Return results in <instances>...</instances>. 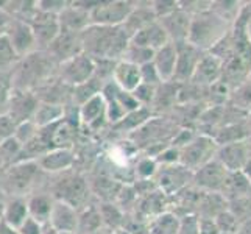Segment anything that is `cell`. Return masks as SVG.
<instances>
[{
  "label": "cell",
  "mask_w": 251,
  "mask_h": 234,
  "mask_svg": "<svg viewBox=\"0 0 251 234\" xmlns=\"http://www.w3.org/2000/svg\"><path fill=\"white\" fill-rule=\"evenodd\" d=\"M31 27L33 36L36 39L38 50H47V47L55 41V38L59 34L61 28H59L58 16L49 14L41 11L38 8V13L34 14L33 19L28 22Z\"/></svg>",
  "instance_id": "14"
},
{
  "label": "cell",
  "mask_w": 251,
  "mask_h": 234,
  "mask_svg": "<svg viewBox=\"0 0 251 234\" xmlns=\"http://www.w3.org/2000/svg\"><path fill=\"white\" fill-rule=\"evenodd\" d=\"M80 127L91 133H97L108 125L106 119V103L103 95L99 94L89 99L81 106H78Z\"/></svg>",
  "instance_id": "13"
},
{
  "label": "cell",
  "mask_w": 251,
  "mask_h": 234,
  "mask_svg": "<svg viewBox=\"0 0 251 234\" xmlns=\"http://www.w3.org/2000/svg\"><path fill=\"white\" fill-rule=\"evenodd\" d=\"M242 5H244L242 2H212L211 10L217 16H220L223 21L232 25L242 10Z\"/></svg>",
  "instance_id": "38"
},
{
  "label": "cell",
  "mask_w": 251,
  "mask_h": 234,
  "mask_svg": "<svg viewBox=\"0 0 251 234\" xmlns=\"http://www.w3.org/2000/svg\"><path fill=\"white\" fill-rule=\"evenodd\" d=\"M47 52L51 58L59 64L67 61L76 55L83 53L81 50V33H72V31H59L55 41L47 47Z\"/></svg>",
  "instance_id": "18"
},
{
  "label": "cell",
  "mask_w": 251,
  "mask_h": 234,
  "mask_svg": "<svg viewBox=\"0 0 251 234\" xmlns=\"http://www.w3.org/2000/svg\"><path fill=\"white\" fill-rule=\"evenodd\" d=\"M8 167V164H6V161H5V158L2 156V153H0V175L3 173V170Z\"/></svg>",
  "instance_id": "56"
},
{
  "label": "cell",
  "mask_w": 251,
  "mask_h": 234,
  "mask_svg": "<svg viewBox=\"0 0 251 234\" xmlns=\"http://www.w3.org/2000/svg\"><path fill=\"white\" fill-rule=\"evenodd\" d=\"M38 105H39V99L34 92L11 89L10 99H8V106H6V116L16 125H19L22 122H27V120H33Z\"/></svg>",
  "instance_id": "12"
},
{
  "label": "cell",
  "mask_w": 251,
  "mask_h": 234,
  "mask_svg": "<svg viewBox=\"0 0 251 234\" xmlns=\"http://www.w3.org/2000/svg\"><path fill=\"white\" fill-rule=\"evenodd\" d=\"M139 69H141V80H142V83L154 86V88H158V86L162 83L159 75H158V72H156V69H154V66H153V63H147V64L141 66Z\"/></svg>",
  "instance_id": "45"
},
{
  "label": "cell",
  "mask_w": 251,
  "mask_h": 234,
  "mask_svg": "<svg viewBox=\"0 0 251 234\" xmlns=\"http://www.w3.org/2000/svg\"><path fill=\"white\" fill-rule=\"evenodd\" d=\"M99 209L101 215L103 228L108 230L109 233L120 230L125 223V212L114 202H101L99 203Z\"/></svg>",
  "instance_id": "33"
},
{
  "label": "cell",
  "mask_w": 251,
  "mask_h": 234,
  "mask_svg": "<svg viewBox=\"0 0 251 234\" xmlns=\"http://www.w3.org/2000/svg\"><path fill=\"white\" fill-rule=\"evenodd\" d=\"M5 202H6V197L0 192V223L3 222V208H5Z\"/></svg>",
  "instance_id": "54"
},
{
  "label": "cell",
  "mask_w": 251,
  "mask_h": 234,
  "mask_svg": "<svg viewBox=\"0 0 251 234\" xmlns=\"http://www.w3.org/2000/svg\"><path fill=\"white\" fill-rule=\"evenodd\" d=\"M67 3L69 2H63V0H58V2H53V0H51V2H50V0H39L38 8L41 11H44V13L58 16L67 6Z\"/></svg>",
  "instance_id": "48"
},
{
  "label": "cell",
  "mask_w": 251,
  "mask_h": 234,
  "mask_svg": "<svg viewBox=\"0 0 251 234\" xmlns=\"http://www.w3.org/2000/svg\"><path fill=\"white\" fill-rule=\"evenodd\" d=\"M19 234H44V225H41L34 219L28 217L19 228H17Z\"/></svg>",
  "instance_id": "49"
},
{
  "label": "cell",
  "mask_w": 251,
  "mask_h": 234,
  "mask_svg": "<svg viewBox=\"0 0 251 234\" xmlns=\"http://www.w3.org/2000/svg\"><path fill=\"white\" fill-rule=\"evenodd\" d=\"M159 169V164L156 162V159L151 158V156H141L139 159L134 164V178L136 181H145V180H154Z\"/></svg>",
  "instance_id": "35"
},
{
  "label": "cell",
  "mask_w": 251,
  "mask_h": 234,
  "mask_svg": "<svg viewBox=\"0 0 251 234\" xmlns=\"http://www.w3.org/2000/svg\"><path fill=\"white\" fill-rule=\"evenodd\" d=\"M11 84H10V72L0 71V116L6 114L8 99H10Z\"/></svg>",
  "instance_id": "44"
},
{
  "label": "cell",
  "mask_w": 251,
  "mask_h": 234,
  "mask_svg": "<svg viewBox=\"0 0 251 234\" xmlns=\"http://www.w3.org/2000/svg\"><path fill=\"white\" fill-rule=\"evenodd\" d=\"M112 83L125 92H133L142 83L139 66L120 59L116 63L114 72H112Z\"/></svg>",
  "instance_id": "26"
},
{
  "label": "cell",
  "mask_w": 251,
  "mask_h": 234,
  "mask_svg": "<svg viewBox=\"0 0 251 234\" xmlns=\"http://www.w3.org/2000/svg\"><path fill=\"white\" fill-rule=\"evenodd\" d=\"M154 21H156V16L153 13L151 2H136L133 11L126 17L122 28L128 34V38L131 39L137 31L153 24Z\"/></svg>",
  "instance_id": "24"
},
{
  "label": "cell",
  "mask_w": 251,
  "mask_h": 234,
  "mask_svg": "<svg viewBox=\"0 0 251 234\" xmlns=\"http://www.w3.org/2000/svg\"><path fill=\"white\" fill-rule=\"evenodd\" d=\"M41 170L47 175H58V173L75 169L76 156L72 149H56L44 153L36 159Z\"/></svg>",
  "instance_id": "16"
},
{
  "label": "cell",
  "mask_w": 251,
  "mask_h": 234,
  "mask_svg": "<svg viewBox=\"0 0 251 234\" xmlns=\"http://www.w3.org/2000/svg\"><path fill=\"white\" fill-rule=\"evenodd\" d=\"M64 119V106L56 105V103H49V102H39L38 109L34 112L33 122L39 128L50 127L56 122Z\"/></svg>",
  "instance_id": "31"
},
{
  "label": "cell",
  "mask_w": 251,
  "mask_h": 234,
  "mask_svg": "<svg viewBox=\"0 0 251 234\" xmlns=\"http://www.w3.org/2000/svg\"><path fill=\"white\" fill-rule=\"evenodd\" d=\"M176 46V67H175V75H173V83L176 84H184L192 80L194 72L200 63L201 56L204 52L195 49L190 46L189 42H183V44H175Z\"/></svg>",
  "instance_id": "15"
},
{
  "label": "cell",
  "mask_w": 251,
  "mask_h": 234,
  "mask_svg": "<svg viewBox=\"0 0 251 234\" xmlns=\"http://www.w3.org/2000/svg\"><path fill=\"white\" fill-rule=\"evenodd\" d=\"M0 234H19V231L10 227V225H6L5 222H2L0 223Z\"/></svg>",
  "instance_id": "52"
},
{
  "label": "cell",
  "mask_w": 251,
  "mask_h": 234,
  "mask_svg": "<svg viewBox=\"0 0 251 234\" xmlns=\"http://www.w3.org/2000/svg\"><path fill=\"white\" fill-rule=\"evenodd\" d=\"M176 56L178 52H176V46L173 42H169V44L154 52L151 63L154 69H156L162 83L173 81V75H175V67H176Z\"/></svg>",
  "instance_id": "23"
},
{
  "label": "cell",
  "mask_w": 251,
  "mask_h": 234,
  "mask_svg": "<svg viewBox=\"0 0 251 234\" xmlns=\"http://www.w3.org/2000/svg\"><path fill=\"white\" fill-rule=\"evenodd\" d=\"M179 217L172 211H166L149 222V234H178Z\"/></svg>",
  "instance_id": "34"
},
{
  "label": "cell",
  "mask_w": 251,
  "mask_h": 234,
  "mask_svg": "<svg viewBox=\"0 0 251 234\" xmlns=\"http://www.w3.org/2000/svg\"><path fill=\"white\" fill-rule=\"evenodd\" d=\"M250 194H251V186L245 180V177L242 175V172H229L226 181H225L222 195L229 202L234 200V198L250 195Z\"/></svg>",
  "instance_id": "32"
},
{
  "label": "cell",
  "mask_w": 251,
  "mask_h": 234,
  "mask_svg": "<svg viewBox=\"0 0 251 234\" xmlns=\"http://www.w3.org/2000/svg\"><path fill=\"white\" fill-rule=\"evenodd\" d=\"M6 38L10 41L13 50L16 52V55L19 56V59L38 50L36 39H34L31 27L27 22L13 19L11 27L6 33Z\"/></svg>",
  "instance_id": "17"
},
{
  "label": "cell",
  "mask_w": 251,
  "mask_h": 234,
  "mask_svg": "<svg viewBox=\"0 0 251 234\" xmlns=\"http://www.w3.org/2000/svg\"><path fill=\"white\" fill-rule=\"evenodd\" d=\"M150 119H153V109L147 108V106H141V108H137L136 111L128 112V114L122 120H120V122L111 125V128L114 130L116 133L128 131L129 134H131V133L136 131V130H139L142 125H145Z\"/></svg>",
  "instance_id": "29"
},
{
  "label": "cell",
  "mask_w": 251,
  "mask_h": 234,
  "mask_svg": "<svg viewBox=\"0 0 251 234\" xmlns=\"http://www.w3.org/2000/svg\"><path fill=\"white\" fill-rule=\"evenodd\" d=\"M136 2L129 0H109L99 2V5L89 13L91 25H106V27H122L129 13L133 11Z\"/></svg>",
  "instance_id": "8"
},
{
  "label": "cell",
  "mask_w": 251,
  "mask_h": 234,
  "mask_svg": "<svg viewBox=\"0 0 251 234\" xmlns=\"http://www.w3.org/2000/svg\"><path fill=\"white\" fill-rule=\"evenodd\" d=\"M47 225L58 231L78 234V211L66 203L55 200Z\"/></svg>",
  "instance_id": "21"
},
{
  "label": "cell",
  "mask_w": 251,
  "mask_h": 234,
  "mask_svg": "<svg viewBox=\"0 0 251 234\" xmlns=\"http://www.w3.org/2000/svg\"><path fill=\"white\" fill-rule=\"evenodd\" d=\"M239 234H242V233H239Z\"/></svg>",
  "instance_id": "60"
},
{
  "label": "cell",
  "mask_w": 251,
  "mask_h": 234,
  "mask_svg": "<svg viewBox=\"0 0 251 234\" xmlns=\"http://www.w3.org/2000/svg\"><path fill=\"white\" fill-rule=\"evenodd\" d=\"M220 77H222V61L206 52L195 69L192 80L189 83H194L197 86H200V88H211L212 84L220 81Z\"/></svg>",
  "instance_id": "20"
},
{
  "label": "cell",
  "mask_w": 251,
  "mask_h": 234,
  "mask_svg": "<svg viewBox=\"0 0 251 234\" xmlns=\"http://www.w3.org/2000/svg\"><path fill=\"white\" fill-rule=\"evenodd\" d=\"M50 175L44 173L36 161H22L8 166L0 175V192L6 198L30 197L49 186Z\"/></svg>",
  "instance_id": "3"
},
{
  "label": "cell",
  "mask_w": 251,
  "mask_h": 234,
  "mask_svg": "<svg viewBox=\"0 0 251 234\" xmlns=\"http://www.w3.org/2000/svg\"><path fill=\"white\" fill-rule=\"evenodd\" d=\"M220 234H223V233H220Z\"/></svg>",
  "instance_id": "59"
},
{
  "label": "cell",
  "mask_w": 251,
  "mask_h": 234,
  "mask_svg": "<svg viewBox=\"0 0 251 234\" xmlns=\"http://www.w3.org/2000/svg\"><path fill=\"white\" fill-rule=\"evenodd\" d=\"M214 220H215V225H217V228H219V233H223V234H239L240 233L242 225L237 220L236 215L232 214L229 209L222 211Z\"/></svg>",
  "instance_id": "40"
},
{
  "label": "cell",
  "mask_w": 251,
  "mask_h": 234,
  "mask_svg": "<svg viewBox=\"0 0 251 234\" xmlns=\"http://www.w3.org/2000/svg\"><path fill=\"white\" fill-rule=\"evenodd\" d=\"M219 145L209 134H197L194 139L179 149V164L187 170L195 172L215 158Z\"/></svg>",
  "instance_id": "6"
},
{
  "label": "cell",
  "mask_w": 251,
  "mask_h": 234,
  "mask_svg": "<svg viewBox=\"0 0 251 234\" xmlns=\"http://www.w3.org/2000/svg\"><path fill=\"white\" fill-rule=\"evenodd\" d=\"M3 5L5 2H0V38L6 36V33L10 30L11 22H13V16L6 10H3Z\"/></svg>",
  "instance_id": "50"
},
{
  "label": "cell",
  "mask_w": 251,
  "mask_h": 234,
  "mask_svg": "<svg viewBox=\"0 0 251 234\" xmlns=\"http://www.w3.org/2000/svg\"><path fill=\"white\" fill-rule=\"evenodd\" d=\"M129 44V38L122 27L89 25L81 31V50L84 55L99 59L120 61Z\"/></svg>",
  "instance_id": "2"
},
{
  "label": "cell",
  "mask_w": 251,
  "mask_h": 234,
  "mask_svg": "<svg viewBox=\"0 0 251 234\" xmlns=\"http://www.w3.org/2000/svg\"><path fill=\"white\" fill-rule=\"evenodd\" d=\"M190 19L192 17L184 13L181 8H178L175 13L162 17V19H158V22L161 24L164 31H166L170 42H173V44H183V42H187Z\"/></svg>",
  "instance_id": "19"
},
{
  "label": "cell",
  "mask_w": 251,
  "mask_h": 234,
  "mask_svg": "<svg viewBox=\"0 0 251 234\" xmlns=\"http://www.w3.org/2000/svg\"><path fill=\"white\" fill-rule=\"evenodd\" d=\"M242 172V175L245 177V180L250 183V186H251V159L245 164V167L240 170Z\"/></svg>",
  "instance_id": "53"
},
{
  "label": "cell",
  "mask_w": 251,
  "mask_h": 234,
  "mask_svg": "<svg viewBox=\"0 0 251 234\" xmlns=\"http://www.w3.org/2000/svg\"><path fill=\"white\" fill-rule=\"evenodd\" d=\"M53 203H55V198L51 197L47 190H41V192L31 194L30 197H27L28 217L34 219L41 225H47Z\"/></svg>",
  "instance_id": "27"
},
{
  "label": "cell",
  "mask_w": 251,
  "mask_h": 234,
  "mask_svg": "<svg viewBox=\"0 0 251 234\" xmlns=\"http://www.w3.org/2000/svg\"><path fill=\"white\" fill-rule=\"evenodd\" d=\"M28 219V206L25 197H11L6 198L3 208V222L13 228H19Z\"/></svg>",
  "instance_id": "28"
},
{
  "label": "cell",
  "mask_w": 251,
  "mask_h": 234,
  "mask_svg": "<svg viewBox=\"0 0 251 234\" xmlns=\"http://www.w3.org/2000/svg\"><path fill=\"white\" fill-rule=\"evenodd\" d=\"M198 234H220L214 219H198Z\"/></svg>",
  "instance_id": "51"
},
{
  "label": "cell",
  "mask_w": 251,
  "mask_h": 234,
  "mask_svg": "<svg viewBox=\"0 0 251 234\" xmlns=\"http://www.w3.org/2000/svg\"><path fill=\"white\" fill-rule=\"evenodd\" d=\"M17 61H19V56L13 50L10 41L6 36H2L0 38V71L11 72V69Z\"/></svg>",
  "instance_id": "41"
},
{
  "label": "cell",
  "mask_w": 251,
  "mask_h": 234,
  "mask_svg": "<svg viewBox=\"0 0 251 234\" xmlns=\"http://www.w3.org/2000/svg\"><path fill=\"white\" fill-rule=\"evenodd\" d=\"M156 89L158 88H154V86L141 83L131 94H133V97L137 100V103H139L141 106L151 108L153 100H154V95H156Z\"/></svg>",
  "instance_id": "43"
},
{
  "label": "cell",
  "mask_w": 251,
  "mask_h": 234,
  "mask_svg": "<svg viewBox=\"0 0 251 234\" xmlns=\"http://www.w3.org/2000/svg\"><path fill=\"white\" fill-rule=\"evenodd\" d=\"M103 230L99 203H89L78 211V234H92Z\"/></svg>",
  "instance_id": "30"
},
{
  "label": "cell",
  "mask_w": 251,
  "mask_h": 234,
  "mask_svg": "<svg viewBox=\"0 0 251 234\" xmlns=\"http://www.w3.org/2000/svg\"><path fill=\"white\" fill-rule=\"evenodd\" d=\"M38 133H39V127L34 124L33 120H27V122H22L19 125H16L13 137L22 147H25L27 144H30L31 141L36 139Z\"/></svg>",
  "instance_id": "42"
},
{
  "label": "cell",
  "mask_w": 251,
  "mask_h": 234,
  "mask_svg": "<svg viewBox=\"0 0 251 234\" xmlns=\"http://www.w3.org/2000/svg\"><path fill=\"white\" fill-rule=\"evenodd\" d=\"M151 8H153L154 16H156V21H158L172 13H175L179 8V5H178V2H166V0L161 2L159 0V2H151Z\"/></svg>",
  "instance_id": "46"
},
{
  "label": "cell",
  "mask_w": 251,
  "mask_h": 234,
  "mask_svg": "<svg viewBox=\"0 0 251 234\" xmlns=\"http://www.w3.org/2000/svg\"><path fill=\"white\" fill-rule=\"evenodd\" d=\"M228 209L236 215L240 225L251 219V194L228 202Z\"/></svg>",
  "instance_id": "39"
},
{
  "label": "cell",
  "mask_w": 251,
  "mask_h": 234,
  "mask_svg": "<svg viewBox=\"0 0 251 234\" xmlns=\"http://www.w3.org/2000/svg\"><path fill=\"white\" fill-rule=\"evenodd\" d=\"M47 192L56 202L66 203L74 209L81 211L89 203H92V192L88 181V175L78 169H71L67 172L51 175L49 180Z\"/></svg>",
  "instance_id": "4"
},
{
  "label": "cell",
  "mask_w": 251,
  "mask_h": 234,
  "mask_svg": "<svg viewBox=\"0 0 251 234\" xmlns=\"http://www.w3.org/2000/svg\"><path fill=\"white\" fill-rule=\"evenodd\" d=\"M58 22L61 31L81 33L91 25V17L88 11L76 5V2H69L64 10L58 14Z\"/></svg>",
  "instance_id": "22"
},
{
  "label": "cell",
  "mask_w": 251,
  "mask_h": 234,
  "mask_svg": "<svg viewBox=\"0 0 251 234\" xmlns=\"http://www.w3.org/2000/svg\"><path fill=\"white\" fill-rule=\"evenodd\" d=\"M154 183L158 189L166 195H176L183 189L192 183V172L187 170L181 164H173V166H159Z\"/></svg>",
  "instance_id": "10"
},
{
  "label": "cell",
  "mask_w": 251,
  "mask_h": 234,
  "mask_svg": "<svg viewBox=\"0 0 251 234\" xmlns=\"http://www.w3.org/2000/svg\"><path fill=\"white\" fill-rule=\"evenodd\" d=\"M58 63L47 50H36L21 58L10 72L13 91L38 92L56 78Z\"/></svg>",
  "instance_id": "1"
},
{
  "label": "cell",
  "mask_w": 251,
  "mask_h": 234,
  "mask_svg": "<svg viewBox=\"0 0 251 234\" xmlns=\"http://www.w3.org/2000/svg\"><path fill=\"white\" fill-rule=\"evenodd\" d=\"M247 127H248V130H250V134H251V112L248 114V119H247Z\"/></svg>",
  "instance_id": "57"
},
{
  "label": "cell",
  "mask_w": 251,
  "mask_h": 234,
  "mask_svg": "<svg viewBox=\"0 0 251 234\" xmlns=\"http://www.w3.org/2000/svg\"><path fill=\"white\" fill-rule=\"evenodd\" d=\"M153 56H154V50L151 49H147V47H141V46H136L129 42L125 53L122 56L124 61L126 63H131L134 66H144L147 63H151L153 61Z\"/></svg>",
  "instance_id": "36"
},
{
  "label": "cell",
  "mask_w": 251,
  "mask_h": 234,
  "mask_svg": "<svg viewBox=\"0 0 251 234\" xmlns=\"http://www.w3.org/2000/svg\"><path fill=\"white\" fill-rule=\"evenodd\" d=\"M129 42L156 52L158 49L169 44L170 41H169V36L166 34V31H164V28L161 27V24L158 21H154L153 24L147 25V27L137 31L134 36L129 39Z\"/></svg>",
  "instance_id": "25"
},
{
  "label": "cell",
  "mask_w": 251,
  "mask_h": 234,
  "mask_svg": "<svg viewBox=\"0 0 251 234\" xmlns=\"http://www.w3.org/2000/svg\"><path fill=\"white\" fill-rule=\"evenodd\" d=\"M228 173L229 172L214 158L200 169L192 172V184L195 186V189L201 190V192L222 194Z\"/></svg>",
  "instance_id": "9"
},
{
  "label": "cell",
  "mask_w": 251,
  "mask_h": 234,
  "mask_svg": "<svg viewBox=\"0 0 251 234\" xmlns=\"http://www.w3.org/2000/svg\"><path fill=\"white\" fill-rule=\"evenodd\" d=\"M95 72V61L88 55L80 53L67 61L58 64L56 78L69 88H76L86 81H89Z\"/></svg>",
  "instance_id": "7"
},
{
  "label": "cell",
  "mask_w": 251,
  "mask_h": 234,
  "mask_svg": "<svg viewBox=\"0 0 251 234\" xmlns=\"http://www.w3.org/2000/svg\"><path fill=\"white\" fill-rule=\"evenodd\" d=\"M232 25L223 21L211 8L207 11L192 16L187 34V42L201 52H209L231 30Z\"/></svg>",
  "instance_id": "5"
},
{
  "label": "cell",
  "mask_w": 251,
  "mask_h": 234,
  "mask_svg": "<svg viewBox=\"0 0 251 234\" xmlns=\"http://www.w3.org/2000/svg\"><path fill=\"white\" fill-rule=\"evenodd\" d=\"M44 234H71V233H64V231H58L55 228L49 227V225H44Z\"/></svg>",
  "instance_id": "55"
},
{
  "label": "cell",
  "mask_w": 251,
  "mask_h": 234,
  "mask_svg": "<svg viewBox=\"0 0 251 234\" xmlns=\"http://www.w3.org/2000/svg\"><path fill=\"white\" fill-rule=\"evenodd\" d=\"M14 130H16V124L10 117L6 114L0 116V145L6 142L8 139H11L14 136Z\"/></svg>",
  "instance_id": "47"
},
{
  "label": "cell",
  "mask_w": 251,
  "mask_h": 234,
  "mask_svg": "<svg viewBox=\"0 0 251 234\" xmlns=\"http://www.w3.org/2000/svg\"><path fill=\"white\" fill-rule=\"evenodd\" d=\"M92 234H111L108 230H105V228H103V230H100V231H97V233H92Z\"/></svg>",
  "instance_id": "58"
},
{
  "label": "cell",
  "mask_w": 251,
  "mask_h": 234,
  "mask_svg": "<svg viewBox=\"0 0 251 234\" xmlns=\"http://www.w3.org/2000/svg\"><path fill=\"white\" fill-rule=\"evenodd\" d=\"M215 159L228 172H240L251 159V137L244 141L219 145Z\"/></svg>",
  "instance_id": "11"
},
{
  "label": "cell",
  "mask_w": 251,
  "mask_h": 234,
  "mask_svg": "<svg viewBox=\"0 0 251 234\" xmlns=\"http://www.w3.org/2000/svg\"><path fill=\"white\" fill-rule=\"evenodd\" d=\"M229 102L232 108L250 114L251 112V83L245 81L244 84H240L239 88L232 89L229 95Z\"/></svg>",
  "instance_id": "37"
}]
</instances>
